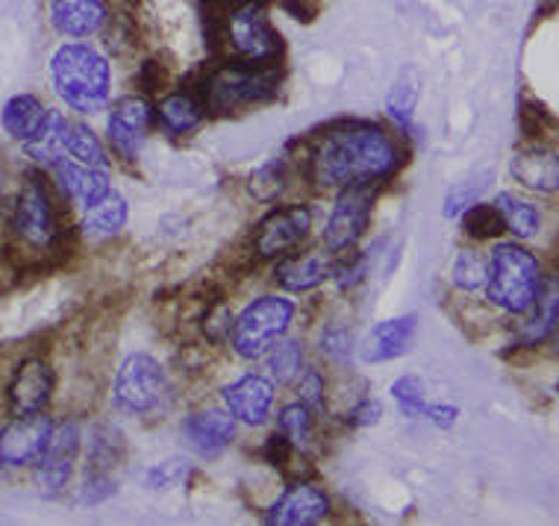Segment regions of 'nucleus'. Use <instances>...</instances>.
Segmentation results:
<instances>
[{
	"mask_svg": "<svg viewBox=\"0 0 559 526\" xmlns=\"http://www.w3.org/2000/svg\"><path fill=\"white\" fill-rule=\"evenodd\" d=\"M309 177L321 189L374 186L397 165L395 139L374 124H347L330 130L309 151Z\"/></svg>",
	"mask_w": 559,
	"mask_h": 526,
	"instance_id": "f257e3e1",
	"label": "nucleus"
},
{
	"mask_svg": "<svg viewBox=\"0 0 559 526\" xmlns=\"http://www.w3.org/2000/svg\"><path fill=\"white\" fill-rule=\"evenodd\" d=\"M50 80L57 95L80 116H95L109 104L112 68L109 59L86 41H66L53 50Z\"/></svg>",
	"mask_w": 559,
	"mask_h": 526,
	"instance_id": "f03ea898",
	"label": "nucleus"
},
{
	"mask_svg": "<svg viewBox=\"0 0 559 526\" xmlns=\"http://www.w3.org/2000/svg\"><path fill=\"white\" fill-rule=\"evenodd\" d=\"M486 297L495 307L524 315L533 307V300L542 288L539 259L531 250L521 248L515 241H501L486 259Z\"/></svg>",
	"mask_w": 559,
	"mask_h": 526,
	"instance_id": "7ed1b4c3",
	"label": "nucleus"
},
{
	"mask_svg": "<svg viewBox=\"0 0 559 526\" xmlns=\"http://www.w3.org/2000/svg\"><path fill=\"white\" fill-rule=\"evenodd\" d=\"M222 36L241 62L271 65L280 53V36L262 0H230L222 12Z\"/></svg>",
	"mask_w": 559,
	"mask_h": 526,
	"instance_id": "20e7f679",
	"label": "nucleus"
},
{
	"mask_svg": "<svg viewBox=\"0 0 559 526\" xmlns=\"http://www.w3.org/2000/svg\"><path fill=\"white\" fill-rule=\"evenodd\" d=\"M292 318H295V303H292L289 297H257L251 307H245V312L233 321V350L241 359L257 362V359H262L286 335Z\"/></svg>",
	"mask_w": 559,
	"mask_h": 526,
	"instance_id": "39448f33",
	"label": "nucleus"
},
{
	"mask_svg": "<svg viewBox=\"0 0 559 526\" xmlns=\"http://www.w3.org/2000/svg\"><path fill=\"white\" fill-rule=\"evenodd\" d=\"M274 71L269 65H253V62H230L215 71L213 77L206 80V97H203V109L215 112V116H227L245 106L262 104L274 95Z\"/></svg>",
	"mask_w": 559,
	"mask_h": 526,
	"instance_id": "423d86ee",
	"label": "nucleus"
},
{
	"mask_svg": "<svg viewBox=\"0 0 559 526\" xmlns=\"http://www.w3.org/2000/svg\"><path fill=\"white\" fill-rule=\"evenodd\" d=\"M165 394V371L154 356H127L112 383V406L121 415H147L159 406Z\"/></svg>",
	"mask_w": 559,
	"mask_h": 526,
	"instance_id": "0eeeda50",
	"label": "nucleus"
},
{
	"mask_svg": "<svg viewBox=\"0 0 559 526\" xmlns=\"http://www.w3.org/2000/svg\"><path fill=\"white\" fill-rule=\"evenodd\" d=\"M374 186H347L336 198V206L330 212L324 227V248L330 253H345L362 239V232L371 218L374 206Z\"/></svg>",
	"mask_w": 559,
	"mask_h": 526,
	"instance_id": "6e6552de",
	"label": "nucleus"
},
{
	"mask_svg": "<svg viewBox=\"0 0 559 526\" xmlns=\"http://www.w3.org/2000/svg\"><path fill=\"white\" fill-rule=\"evenodd\" d=\"M12 227L21 239L36 248H45L57 239V215H53V203L39 174H29L24 182L15 201V212H12Z\"/></svg>",
	"mask_w": 559,
	"mask_h": 526,
	"instance_id": "1a4fd4ad",
	"label": "nucleus"
},
{
	"mask_svg": "<svg viewBox=\"0 0 559 526\" xmlns=\"http://www.w3.org/2000/svg\"><path fill=\"white\" fill-rule=\"evenodd\" d=\"M50 435H53V421L45 411L19 415L0 432V465H10V468L36 465L41 453L48 450Z\"/></svg>",
	"mask_w": 559,
	"mask_h": 526,
	"instance_id": "9d476101",
	"label": "nucleus"
},
{
	"mask_svg": "<svg viewBox=\"0 0 559 526\" xmlns=\"http://www.w3.org/2000/svg\"><path fill=\"white\" fill-rule=\"evenodd\" d=\"M80 453V423L66 421L62 427H53L48 450L41 453L39 474H36V486L45 498H59L66 491L71 470H74V459Z\"/></svg>",
	"mask_w": 559,
	"mask_h": 526,
	"instance_id": "9b49d317",
	"label": "nucleus"
},
{
	"mask_svg": "<svg viewBox=\"0 0 559 526\" xmlns=\"http://www.w3.org/2000/svg\"><path fill=\"white\" fill-rule=\"evenodd\" d=\"M309 230H312V212L307 206H300V203L283 206V210L271 212L269 218L257 227L253 248L265 259L283 256L292 248H298L300 241L309 236Z\"/></svg>",
	"mask_w": 559,
	"mask_h": 526,
	"instance_id": "f8f14e48",
	"label": "nucleus"
},
{
	"mask_svg": "<svg viewBox=\"0 0 559 526\" xmlns=\"http://www.w3.org/2000/svg\"><path fill=\"white\" fill-rule=\"evenodd\" d=\"M151 121H154V109L147 104L145 97L130 95L124 100H118L112 106L107 121L109 142L116 147V154L127 163H133L139 156V147L145 144V135L151 130Z\"/></svg>",
	"mask_w": 559,
	"mask_h": 526,
	"instance_id": "ddd939ff",
	"label": "nucleus"
},
{
	"mask_svg": "<svg viewBox=\"0 0 559 526\" xmlns=\"http://www.w3.org/2000/svg\"><path fill=\"white\" fill-rule=\"evenodd\" d=\"M222 401L224 409L230 411L236 421L260 427L269 421L271 406H274V380L262 373H248L224 388Z\"/></svg>",
	"mask_w": 559,
	"mask_h": 526,
	"instance_id": "4468645a",
	"label": "nucleus"
},
{
	"mask_svg": "<svg viewBox=\"0 0 559 526\" xmlns=\"http://www.w3.org/2000/svg\"><path fill=\"white\" fill-rule=\"evenodd\" d=\"M50 27L66 39H92L109 24L107 0H48Z\"/></svg>",
	"mask_w": 559,
	"mask_h": 526,
	"instance_id": "2eb2a0df",
	"label": "nucleus"
},
{
	"mask_svg": "<svg viewBox=\"0 0 559 526\" xmlns=\"http://www.w3.org/2000/svg\"><path fill=\"white\" fill-rule=\"evenodd\" d=\"M330 515V498L312 482L289 486L269 509V524L274 526H312Z\"/></svg>",
	"mask_w": 559,
	"mask_h": 526,
	"instance_id": "dca6fc26",
	"label": "nucleus"
},
{
	"mask_svg": "<svg viewBox=\"0 0 559 526\" xmlns=\"http://www.w3.org/2000/svg\"><path fill=\"white\" fill-rule=\"evenodd\" d=\"M53 394V371L41 359H27L21 364L10 383V409L12 415H36L45 411Z\"/></svg>",
	"mask_w": 559,
	"mask_h": 526,
	"instance_id": "f3484780",
	"label": "nucleus"
},
{
	"mask_svg": "<svg viewBox=\"0 0 559 526\" xmlns=\"http://www.w3.org/2000/svg\"><path fill=\"white\" fill-rule=\"evenodd\" d=\"M186 444L201 453V456H218L236 435V418L230 411L222 409H206L194 411L180 427Z\"/></svg>",
	"mask_w": 559,
	"mask_h": 526,
	"instance_id": "a211bd4d",
	"label": "nucleus"
},
{
	"mask_svg": "<svg viewBox=\"0 0 559 526\" xmlns=\"http://www.w3.org/2000/svg\"><path fill=\"white\" fill-rule=\"evenodd\" d=\"M512 180L524 189L539 194H550L559 189V156L548 147H524L515 151L510 159Z\"/></svg>",
	"mask_w": 559,
	"mask_h": 526,
	"instance_id": "6ab92c4d",
	"label": "nucleus"
},
{
	"mask_svg": "<svg viewBox=\"0 0 559 526\" xmlns=\"http://www.w3.org/2000/svg\"><path fill=\"white\" fill-rule=\"evenodd\" d=\"M415 321L413 315H401V318H389V321H380V324L368 333V338L359 347V356L362 362L377 364V362H389V359H397L404 356L413 345L415 335Z\"/></svg>",
	"mask_w": 559,
	"mask_h": 526,
	"instance_id": "aec40b11",
	"label": "nucleus"
},
{
	"mask_svg": "<svg viewBox=\"0 0 559 526\" xmlns=\"http://www.w3.org/2000/svg\"><path fill=\"white\" fill-rule=\"evenodd\" d=\"M53 171L59 177L62 192L83 210L95 206L100 198L109 194V174L107 168H92V165H80L74 159H59L53 163Z\"/></svg>",
	"mask_w": 559,
	"mask_h": 526,
	"instance_id": "412c9836",
	"label": "nucleus"
},
{
	"mask_svg": "<svg viewBox=\"0 0 559 526\" xmlns=\"http://www.w3.org/2000/svg\"><path fill=\"white\" fill-rule=\"evenodd\" d=\"M527 321L521 324L519 342L524 347H539L557 333L559 324V279H542V288L533 307L524 312Z\"/></svg>",
	"mask_w": 559,
	"mask_h": 526,
	"instance_id": "4be33fe9",
	"label": "nucleus"
},
{
	"mask_svg": "<svg viewBox=\"0 0 559 526\" xmlns=\"http://www.w3.org/2000/svg\"><path fill=\"white\" fill-rule=\"evenodd\" d=\"M333 256L328 253H309V256H292L283 259L277 265V283L286 291H309V288L321 286L324 279L333 277Z\"/></svg>",
	"mask_w": 559,
	"mask_h": 526,
	"instance_id": "5701e85b",
	"label": "nucleus"
},
{
	"mask_svg": "<svg viewBox=\"0 0 559 526\" xmlns=\"http://www.w3.org/2000/svg\"><path fill=\"white\" fill-rule=\"evenodd\" d=\"M48 109L41 106L39 97L33 95H15L7 100L3 112H0V124L3 130L19 139V142H29L41 133V127L48 121Z\"/></svg>",
	"mask_w": 559,
	"mask_h": 526,
	"instance_id": "b1692460",
	"label": "nucleus"
},
{
	"mask_svg": "<svg viewBox=\"0 0 559 526\" xmlns=\"http://www.w3.org/2000/svg\"><path fill=\"white\" fill-rule=\"evenodd\" d=\"M127 224V201L118 198L116 192H109L107 198H100L95 206H88L86 218H83V232L92 239H109L116 236Z\"/></svg>",
	"mask_w": 559,
	"mask_h": 526,
	"instance_id": "393cba45",
	"label": "nucleus"
},
{
	"mask_svg": "<svg viewBox=\"0 0 559 526\" xmlns=\"http://www.w3.org/2000/svg\"><path fill=\"white\" fill-rule=\"evenodd\" d=\"M201 118L203 104H198V100H194L192 95H186V92L165 97L163 104H159V124H163V130H168V133L174 135H183L189 133V130H194V127L201 124Z\"/></svg>",
	"mask_w": 559,
	"mask_h": 526,
	"instance_id": "a878e982",
	"label": "nucleus"
},
{
	"mask_svg": "<svg viewBox=\"0 0 559 526\" xmlns=\"http://www.w3.org/2000/svg\"><path fill=\"white\" fill-rule=\"evenodd\" d=\"M66 154L80 165H92V168H107V151L95 135V130L80 121H68L66 127Z\"/></svg>",
	"mask_w": 559,
	"mask_h": 526,
	"instance_id": "bb28decb",
	"label": "nucleus"
},
{
	"mask_svg": "<svg viewBox=\"0 0 559 526\" xmlns=\"http://www.w3.org/2000/svg\"><path fill=\"white\" fill-rule=\"evenodd\" d=\"M498 212H501L503 224H507V230L512 236H519V239H533L536 232H539V210L533 206V203L521 201L515 194L503 192L498 194V201H495Z\"/></svg>",
	"mask_w": 559,
	"mask_h": 526,
	"instance_id": "cd10ccee",
	"label": "nucleus"
},
{
	"mask_svg": "<svg viewBox=\"0 0 559 526\" xmlns=\"http://www.w3.org/2000/svg\"><path fill=\"white\" fill-rule=\"evenodd\" d=\"M66 127H68L66 118L59 116V112H50L45 127H41V133L36 135V139L24 142L29 159H36V163H45V165L59 163L62 154H66Z\"/></svg>",
	"mask_w": 559,
	"mask_h": 526,
	"instance_id": "c85d7f7f",
	"label": "nucleus"
},
{
	"mask_svg": "<svg viewBox=\"0 0 559 526\" xmlns=\"http://www.w3.org/2000/svg\"><path fill=\"white\" fill-rule=\"evenodd\" d=\"M262 359L269 362V376L274 383H295L304 373V347H300V342H283L280 338Z\"/></svg>",
	"mask_w": 559,
	"mask_h": 526,
	"instance_id": "c756f323",
	"label": "nucleus"
},
{
	"mask_svg": "<svg viewBox=\"0 0 559 526\" xmlns=\"http://www.w3.org/2000/svg\"><path fill=\"white\" fill-rule=\"evenodd\" d=\"M463 230L477 241L498 239L501 232H507L501 212L495 203H472L468 210H463Z\"/></svg>",
	"mask_w": 559,
	"mask_h": 526,
	"instance_id": "7c9ffc66",
	"label": "nucleus"
},
{
	"mask_svg": "<svg viewBox=\"0 0 559 526\" xmlns=\"http://www.w3.org/2000/svg\"><path fill=\"white\" fill-rule=\"evenodd\" d=\"M277 430L280 435H286L295 447H307L309 432H312V411H309L300 401L289 403L286 409L280 411Z\"/></svg>",
	"mask_w": 559,
	"mask_h": 526,
	"instance_id": "2f4dec72",
	"label": "nucleus"
},
{
	"mask_svg": "<svg viewBox=\"0 0 559 526\" xmlns=\"http://www.w3.org/2000/svg\"><path fill=\"white\" fill-rule=\"evenodd\" d=\"M453 286L463 291H477L486 283V259L477 250H460V256L453 262Z\"/></svg>",
	"mask_w": 559,
	"mask_h": 526,
	"instance_id": "473e14b6",
	"label": "nucleus"
},
{
	"mask_svg": "<svg viewBox=\"0 0 559 526\" xmlns=\"http://www.w3.org/2000/svg\"><path fill=\"white\" fill-rule=\"evenodd\" d=\"M415 104H418V86H415V80L413 77L397 80L395 88H392L386 97L389 118H392L397 127H409V121H413V112H415Z\"/></svg>",
	"mask_w": 559,
	"mask_h": 526,
	"instance_id": "72a5a7b5",
	"label": "nucleus"
},
{
	"mask_svg": "<svg viewBox=\"0 0 559 526\" xmlns=\"http://www.w3.org/2000/svg\"><path fill=\"white\" fill-rule=\"evenodd\" d=\"M319 347L328 359H333L336 364H345L357 354V338H354V333L347 326H328L324 335H321Z\"/></svg>",
	"mask_w": 559,
	"mask_h": 526,
	"instance_id": "f704fd0d",
	"label": "nucleus"
},
{
	"mask_svg": "<svg viewBox=\"0 0 559 526\" xmlns=\"http://www.w3.org/2000/svg\"><path fill=\"white\" fill-rule=\"evenodd\" d=\"M392 397L401 403L404 415H409V418H421V411H425L427 406L425 385H421V380H415V376H401V380L392 385Z\"/></svg>",
	"mask_w": 559,
	"mask_h": 526,
	"instance_id": "c9c22d12",
	"label": "nucleus"
},
{
	"mask_svg": "<svg viewBox=\"0 0 559 526\" xmlns=\"http://www.w3.org/2000/svg\"><path fill=\"white\" fill-rule=\"evenodd\" d=\"M189 470H192V465H189L186 459H165V462H159L156 468L147 470L145 486L165 491V488L180 486V482L189 477Z\"/></svg>",
	"mask_w": 559,
	"mask_h": 526,
	"instance_id": "e433bc0d",
	"label": "nucleus"
},
{
	"mask_svg": "<svg viewBox=\"0 0 559 526\" xmlns=\"http://www.w3.org/2000/svg\"><path fill=\"white\" fill-rule=\"evenodd\" d=\"M298 401L307 406L309 411H316L324 406V380L319 371H304L298 376Z\"/></svg>",
	"mask_w": 559,
	"mask_h": 526,
	"instance_id": "4c0bfd02",
	"label": "nucleus"
},
{
	"mask_svg": "<svg viewBox=\"0 0 559 526\" xmlns=\"http://www.w3.org/2000/svg\"><path fill=\"white\" fill-rule=\"evenodd\" d=\"M203 330H206V335H210L213 342H224V338L233 333L230 309H224V307L210 309V315L203 318Z\"/></svg>",
	"mask_w": 559,
	"mask_h": 526,
	"instance_id": "58836bf2",
	"label": "nucleus"
},
{
	"mask_svg": "<svg viewBox=\"0 0 559 526\" xmlns=\"http://www.w3.org/2000/svg\"><path fill=\"white\" fill-rule=\"evenodd\" d=\"M483 186L486 182H472V186H460L456 192L448 194V203H444V215L448 218H453V215H460L463 210H468L474 203V198L483 192Z\"/></svg>",
	"mask_w": 559,
	"mask_h": 526,
	"instance_id": "ea45409f",
	"label": "nucleus"
},
{
	"mask_svg": "<svg viewBox=\"0 0 559 526\" xmlns=\"http://www.w3.org/2000/svg\"><path fill=\"white\" fill-rule=\"evenodd\" d=\"M292 453H295V444H292L286 435H280V432L265 441V459H269L271 465H277V468H283V465L292 459Z\"/></svg>",
	"mask_w": 559,
	"mask_h": 526,
	"instance_id": "a19ab883",
	"label": "nucleus"
},
{
	"mask_svg": "<svg viewBox=\"0 0 559 526\" xmlns=\"http://www.w3.org/2000/svg\"><path fill=\"white\" fill-rule=\"evenodd\" d=\"M380 415H383V406H380V403L362 401V403H357L354 409H350V415H347V418H350V423H354V427H374V423L380 421Z\"/></svg>",
	"mask_w": 559,
	"mask_h": 526,
	"instance_id": "79ce46f5",
	"label": "nucleus"
},
{
	"mask_svg": "<svg viewBox=\"0 0 559 526\" xmlns=\"http://www.w3.org/2000/svg\"><path fill=\"white\" fill-rule=\"evenodd\" d=\"M421 418H427L430 423H436V427H442V430H448V427H453L456 423V418H460V409L456 406H430L427 403L425 411H421Z\"/></svg>",
	"mask_w": 559,
	"mask_h": 526,
	"instance_id": "37998d69",
	"label": "nucleus"
},
{
	"mask_svg": "<svg viewBox=\"0 0 559 526\" xmlns=\"http://www.w3.org/2000/svg\"><path fill=\"white\" fill-rule=\"evenodd\" d=\"M554 345H557V350H559V324H557V333H554Z\"/></svg>",
	"mask_w": 559,
	"mask_h": 526,
	"instance_id": "c03bdc74",
	"label": "nucleus"
},
{
	"mask_svg": "<svg viewBox=\"0 0 559 526\" xmlns=\"http://www.w3.org/2000/svg\"><path fill=\"white\" fill-rule=\"evenodd\" d=\"M0 192H3V168H0Z\"/></svg>",
	"mask_w": 559,
	"mask_h": 526,
	"instance_id": "a18cd8bd",
	"label": "nucleus"
}]
</instances>
